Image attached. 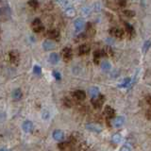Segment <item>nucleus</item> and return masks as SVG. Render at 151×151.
<instances>
[{
	"label": "nucleus",
	"mask_w": 151,
	"mask_h": 151,
	"mask_svg": "<svg viewBox=\"0 0 151 151\" xmlns=\"http://www.w3.org/2000/svg\"><path fill=\"white\" fill-rule=\"evenodd\" d=\"M61 53H63V59L64 61H66V63H68V61L72 60V57H73L72 50H71L69 47H65V48H63Z\"/></svg>",
	"instance_id": "obj_2"
},
{
	"label": "nucleus",
	"mask_w": 151,
	"mask_h": 151,
	"mask_svg": "<svg viewBox=\"0 0 151 151\" xmlns=\"http://www.w3.org/2000/svg\"><path fill=\"white\" fill-rule=\"evenodd\" d=\"M110 34L113 37H116V38H122L124 32H123L122 29L120 28H117V27H112L110 29Z\"/></svg>",
	"instance_id": "obj_7"
},
{
	"label": "nucleus",
	"mask_w": 151,
	"mask_h": 151,
	"mask_svg": "<svg viewBox=\"0 0 151 151\" xmlns=\"http://www.w3.org/2000/svg\"><path fill=\"white\" fill-rule=\"evenodd\" d=\"M149 47H150V41H146L145 42V45H144V47H143V50L144 52H146L148 49H149Z\"/></svg>",
	"instance_id": "obj_29"
},
{
	"label": "nucleus",
	"mask_w": 151,
	"mask_h": 151,
	"mask_svg": "<svg viewBox=\"0 0 151 151\" xmlns=\"http://www.w3.org/2000/svg\"><path fill=\"white\" fill-rule=\"evenodd\" d=\"M46 34H47V36L50 38V39H58V38L60 37V32H59V30L55 29V28L48 30Z\"/></svg>",
	"instance_id": "obj_14"
},
{
	"label": "nucleus",
	"mask_w": 151,
	"mask_h": 151,
	"mask_svg": "<svg viewBox=\"0 0 151 151\" xmlns=\"http://www.w3.org/2000/svg\"><path fill=\"white\" fill-rule=\"evenodd\" d=\"M112 142L114 144H119V143H121V141H122V136L119 134V133H116V134H114L112 136Z\"/></svg>",
	"instance_id": "obj_22"
},
{
	"label": "nucleus",
	"mask_w": 151,
	"mask_h": 151,
	"mask_svg": "<svg viewBox=\"0 0 151 151\" xmlns=\"http://www.w3.org/2000/svg\"><path fill=\"white\" fill-rule=\"evenodd\" d=\"M65 13H66V15H67L68 17H73V16H75V14H76V11L73 8L68 7L67 9H66Z\"/></svg>",
	"instance_id": "obj_21"
},
{
	"label": "nucleus",
	"mask_w": 151,
	"mask_h": 151,
	"mask_svg": "<svg viewBox=\"0 0 151 151\" xmlns=\"http://www.w3.org/2000/svg\"><path fill=\"white\" fill-rule=\"evenodd\" d=\"M64 104H65L66 107H71V106H72V102H71L68 98H65L64 99Z\"/></svg>",
	"instance_id": "obj_36"
},
{
	"label": "nucleus",
	"mask_w": 151,
	"mask_h": 151,
	"mask_svg": "<svg viewBox=\"0 0 151 151\" xmlns=\"http://www.w3.org/2000/svg\"><path fill=\"white\" fill-rule=\"evenodd\" d=\"M103 103H104V96H96L94 98H92V104L96 109L100 108L103 105Z\"/></svg>",
	"instance_id": "obj_4"
},
{
	"label": "nucleus",
	"mask_w": 151,
	"mask_h": 151,
	"mask_svg": "<svg viewBox=\"0 0 151 151\" xmlns=\"http://www.w3.org/2000/svg\"><path fill=\"white\" fill-rule=\"evenodd\" d=\"M89 94L92 98H94L99 96V89L97 87H92L89 89Z\"/></svg>",
	"instance_id": "obj_18"
},
{
	"label": "nucleus",
	"mask_w": 151,
	"mask_h": 151,
	"mask_svg": "<svg viewBox=\"0 0 151 151\" xmlns=\"http://www.w3.org/2000/svg\"><path fill=\"white\" fill-rule=\"evenodd\" d=\"M145 100H146V102H147V104H148V105H150V104H151V100H150V96H146Z\"/></svg>",
	"instance_id": "obj_39"
},
{
	"label": "nucleus",
	"mask_w": 151,
	"mask_h": 151,
	"mask_svg": "<svg viewBox=\"0 0 151 151\" xmlns=\"http://www.w3.org/2000/svg\"><path fill=\"white\" fill-rule=\"evenodd\" d=\"M33 73H34L35 75H37V76H40L42 74V68H41V66L35 65L34 67H33Z\"/></svg>",
	"instance_id": "obj_24"
},
{
	"label": "nucleus",
	"mask_w": 151,
	"mask_h": 151,
	"mask_svg": "<svg viewBox=\"0 0 151 151\" xmlns=\"http://www.w3.org/2000/svg\"><path fill=\"white\" fill-rule=\"evenodd\" d=\"M28 5H29L31 8H37L39 6V2H38L37 0H29V1H28Z\"/></svg>",
	"instance_id": "obj_26"
},
{
	"label": "nucleus",
	"mask_w": 151,
	"mask_h": 151,
	"mask_svg": "<svg viewBox=\"0 0 151 151\" xmlns=\"http://www.w3.org/2000/svg\"><path fill=\"white\" fill-rule=\"evenodd\" d=\"M0 151H9V150L6 148H0Z\"/></svg>",
	"instance_id": "obj_41"
},
{
	"label": "nucleus",
	"mask_w": 151,
	"mask_h": 151,
	"mask_svg": "<svg viewBox=\"0 0 151 151\" xmlns=\"http://www.w3.org/2000/svg\"><path fill=\"white\" fill-rule=\"evenodd\" d=\"M9 58L11 63L14 65H18L19 61H20V56H19V53L17 50H12L9 53Z\"/></svg>",
	"instance_id": "obj_1"
},
{
	"label": "nucleus",
	"mask_w": 151,
	"mask_h": 151,
	"mask_svg": "<svg viewBox=\"0 0 151 151\" xmlns=\"http://www.w3.org/2000/svg\"><path fill=\"white\" fill-rule=\"evenodd\" d=\"M33 30H34V32H41L44 30V26L41 25V26H38V27H33Z\"/></svg>",
	"instance_id": "obj_30"
},
{
	"label": "nucleus",
	"mask_w": 151,
	"mask_h": 151,
	"mask_svg": "<svg viewBox=\"0 0 151 151\" xmlns=\"http://www.w3.org/2000/svg\"><path fill=\"white\" fill-rule=\"evenodd\" d=\"M125 26H126V28H127V31L129 32V34H133V33H134V28H133V27H132L129 23H126Z\"/></svg>",
	"instance_id": "obj_23"
},
{
	"label": "nucleus",
	"mask_w": 151,
	"mask_h": 151,
	"mask_svg": "<svg viewBox=\"0 0 151 151\" xmlns=\"http://www.w3.org/2000/svg\"><path fill=\"white\" fill-rule=\"evenodd\" d=\"M119 1V5L121 7H125L126 5H127V0H118Z\"/></svg>",
	"instance_id": "obj_37"
},
{
	"label": "nucleus",
	"mask_w": 151,
	"mask_h": 151,
	"mask_svg": "<svg viewBox=\"0 0 151 151\" xmlns=\"http://www.w3.org/2000/svg\"><path fill=\"white\" fill-rule=\"evenodd\" d=\"M146 117H147L148 120H150V110H148L147 112H146Z\"/></svg>",
	"instance_id": "obj_40"
},
{
	"label": "nucleus",
	"mask_w": 151,
	"mask_h": 151,
	"mask_svg": "<svg viewBox=\"0 0 151 151\" xmlns=\"http://www.w3.org/2000/svg\"><path fill=\"white\" fill-rule=\"evenodd\" d=\"M73 96L77 99V100H84L85 97H86V93H85L84 91H82V90H77V91H75L74 93H73Z\"/></svg>",
	"instance_id": "obj_6"
},
{
	"label": "nucleus",
	"mask_w": 151,
	"mask_h": 151,
	"mask_svg": "<svg viewBox=\"0 0 151 151\" xmlns=\"http://www.w3.org/2000/svg\"><path fill=\"white\" fill-rule=\"evenodd\" d=\"M101 69L104 71V72H108L111 69V63H109L108 60H104L101 63Z\"/></svg>",
	"instance_id": "obj_20"
},
{
	"label": "nucleus",
	"mask_w": 151,
	"mask_h": 151,
	"mask_svg": "<svg viewBox=\"0 0 151 151\" xmlns=\"http://www.w3.org/2000/svg\"><path fill=\"white\" fill-rule=\"evenodd\" d=\"M58 3L60 5L61 7H69V4L67 0H58Z\"/></svg>",
	"instance_id": "obj_27"
},
{
	"label": "nucleus",
	"mask_w": 151,
	"mask_h": 151,
	"mask_svg": "<svg viewBox=\"0 0 151 151\" xmlns=\"http://www.w3.org/2000/svg\"><path fill=\"white\" fill-rule=\"evenodd\" d=\"M42 119H44V120L48 119V118H49V111H42Z\"/></svg>",
	"instance_id": "obj_32"
},
{
	"label": "nucleus",
	"mask_w": 151,
	"mask_h": 151,
	"mask_svg": "<svg viewBox=\"0 0 151 151\" xmlns=\"http://www.w3.org/2000/svg\"><path fill=\"white\" fill-rule=\"evenodd\" d=\"M131 84V78H127L124 79V81H123L121 84H119V87L120 88H129Z\"/></svg>",
	"instance_id": "obj_19"
},
{
	"label": "nucleus",
	"mask_w": 151,
	"mask_h": 151,
	"mask_svg": "<svg viewBox=\"0 0 151 151\" xmlns=\"http://www.w3.org/2000/svg\"><path fill=\"white\" fill-rule=\"evenodd\" d=\"M42 25V22L40 19H35L34 21L32 22V27H38V26H41Z\"/></svg>",
	"instance_id": "obj_31"
},
{
	"label": "nucleus",
	"mask_w": 151,
	"mask_h": 151,
	"mask_svg": "<svg viewBox=\"0 0 151 151\" xmlns=\"http://www.w3.org/2000/svg\"><path fill=\"white\" fill-rule=\"evenodd\" d=\"M22 129L23 130L25 131V132H31L32 129H33V124H32V122L31 121H25L23 123V125H22Z\"/></svg>",
	"instance_id": "obj_10"
},
{
	"label": "nucleus",
	"mask_w": 151,
	"mask_h": 151,
	"mask_svg": "<svg viewBox=\"0 0 151 151\" xmlns=\"http://www.w3.org/2000/svg\"><path fill=\"white\" fill-rule=\"evenodd\" d=\"M125 122V118L123 116H118L116 118H114V120L112 121V125L114 127H121L123 125H124Z\"/></svg>",
	"instance_id": "obj_9"
},
{
	"label": "nucleus",
	"mask_w": 151,
	"mask_h": 151,
	"mask_svg": "<svg viewBox=\"0 0 151 151\" xmlns=\"http://www.w3.org/2000/svg\"><path fill=\"white\" fill-rule=\"evenodd\" d=\"M81 12H82L83 15L87 16V15H89V13H90V9L88 7H84V8L81 9Z\"/></svg>",
	"instance_id": "obj_28"
},
{
	"label": "nucleus",
	"mask_w": 151,
	"mask_h": 151,
	"mask_svg": "<svg viewBox=\"0 0 151 151\" xmlns=\"http://www.w3.org/2000/svg\"><path fill=\"white\" fill-rule=\"evenodd\" d=\"M104 114L107 116V118H113L115 114V111L111 106H106L104 110Z\"/></svg>",
	"instance_id": "obj_11"
},
{
	"label": "nucleus",
	"mask_w": 151,
	"mask_h": 151,
	"mask_svg": "<svg viewBox=\"0 0 151 151\" xmlns=\"http://www.w3.org/2000/svg\"><path fill=\"white\" fill-rule=\"evenodd\" d=\"M124 14H125L127 17H129V18L135 16V12L133 11H129V9H127V11H125L124 12Z\"/></svg>",
	"instance_id": "obj_25"
},
{
	"label": "nucleus",
	"mask_w": 151,
	"mask_h": 151,
	"mask_svg": "<svg viewBox=\"0 0 151 151\" xmlns=\"http://www.w3.org/2000/svg\"><path fill=\"white\" fill-rule=\"evenodd\" d=\"M59 60H60V57L59 55L57 54V53H51L50 56H49V61H50V63L51 64H57L59 63Z\"/></svg>",
	"instance_id": "obj_15"
},
{
	"label": "nucleus",
	"mask_w": 151,
	"mask_h": 151,
	"mask_svg": "<svg viewBox=\"0 0 151 151\" xmlns=\"http://www.w3.org/2000/svg\"><path fill=\"white\" fill-rule=\"evenodd\" d=\"M53 77H54L57 80H60V78H61V76H60V74L58 72V71H53Z\"/></svg>",
	"instance_id": "obj_33"
},
{
	"label": "nucleus",
	"mask_w": 151,
	"mask_h": 151,
	"mask_svg": "<svg viewBox=\"0 0 151 151\" xmlns=\"http://www.w3.org/2000/svg\"><path fill=\"white\" fill-rule=\"evenodd\" d=\"M120 151H131V148L129 147V145H123L122 147L120 148Z\"/></svg>",
	"instance_id": "obj_34"
},
{
	"label": "nucleus",
	"mask_w": 151,
	"mask_h": 151,
	"mask_svg": "<svg viewBox=\"0 0 151 151\" xmlns=\"http://www.w3.org/2000/svg\"><path fill=\"white\" fill-rule=\"evenodd\" d=\"M67 146H68V143H61V144L59 145V147L61 150H64L66 147H67Z\"/></svg>",
	"instance_id": "obj_35"
},
{
	"label": "nucleus",
	"mask_w": 151,
	"mask_h": 151,
	"mask_svg": "<svg viewBox=\"0 0 151 151\" xmlns=\"http://www.w3.org/2000/svg\"><path fill=\"white\" fill-rule=\"evenodd\" d=\"M78 53L79 55H85V54H88L90 52V45H82L79 46V49H78Z\"/></svg>",
	"instance_id": "obj_16"
},
{
	"label": "nucleus",
	"mask_w": 151,
	"mask_h": 151,
	"mask_svg": "<svg viewBox=\"0 0 151 151\" xmlns=\"http://www.w3.org/2000/svg\"><path fill=\"white\" fill-rule=\"evenodd\" d=\"M86 129L89 131L96 132V133H99V132L102 131V127L99 126L98 124H94V123H90V124H87Z\"/></svg>",
	"instance_id": "obj_3"
},
{
	"label": "nucleus",
	"mask_w": 151,
	"mask_h": 151,
	"mask_svg": "<svg viewBox=\"0 0 151 151\" xmlns=\"http://www.w3.org/2000/svg\"><path fill=\"white\" fill-rule=\"evenodd\" d=\"M74 26H75L76 30H77V31H80L83 28V27H84V21H83V19H81V18L76 19L75 22H74Z\"/></svg>",
	"instance_id": "obj_12"
},
{
	"label": "nucleus",
	"mask_w": 151,
	"mask_h": 151,
	"mask_svg": "<svg viewBox=\"0 0 151 151\" xmlns=\"http://www.w3.org/2000/svg\"><path fill=\"white\" fill-rule=\"evenodd\" d=\"M5 113L4 112H0V122H2V121H4V119H5Z\"/></svg>",
	"instance_id": "obj_38"
},
{
	"label": "nucleus",
	"mask_w": 151,
	"mask_h": 151,
	"mask_svg": "<svg viewBox=\"0 0 151 151\" xmlns=\"http://www.w3.org/2000/svg\"><path fill=\"white\" fill-rule=\"evenodd\" d=\"M42 48L46 51L53 50L56 48V45H55V42H52L51 40H45L44 42H42Z\"/></svg>",
	"instance_id": "obj_5"
},
{
	"label": "nucleus",
	"mask_w": 151,
	"mask_h": 151,
	"mask_svg": "<svg viewBox=\"0 0 151 151\" xmlns=\"http://www.w3.org/2000/svg\"><path fill=\"white\" fill-rule=\"evenodd\" d=\"M22 96H23V93L20 89H15L12 92V98L14 100H20L22 98Z\"/></svg>",
	"instance_id": "obj_17"
},
{
	"label": "nucleus",
	"mask_w": 151,
	"mask_h": 151,
	"mask_svg": "<svg viewBox=\"0 0 151 151\" xmlns=\"http://www.w3.org/2000/svg\"><path fill=\"white\" fill-rule=\"evenodd\" d=\"M102 56H105V52L104 50H96L93 52V60H94V63L98 64L99 63V59H100V57Z\"/></svg>",
	"instance_id": "obj_13"
},
{
	"label": "nucleus",
	"mask_w": 151,
	"mask_h": 151,
	"mask_svg": "<svg viewBox=\"0 0 151 151\" xmlns=\"http://www.w3.org/2000/svg\"><path fill=\"white\" fill-rule=\"evenodd\" d=\"M52 136H53L54 140H56V141H63L64 139V133H63V131H61L60 129L54 130L53 133H52Z\"/></svg>",
	"instance_id": "obj_8"
}]
</instances>
